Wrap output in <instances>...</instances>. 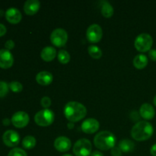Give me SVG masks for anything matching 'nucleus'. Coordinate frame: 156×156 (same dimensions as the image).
Returning a JSON list of instances; mask_svg holds the SVG:
<instances>
[{"mask_svg":"<svg viewBox=\"0 0 156 156\" xmlns=\"http://www.w3.org/2000/svg\"><path fill=\"white\" fill-rule=\"evenodd\" d=\"M86 108L77 101L68 102L64 108L65 117L72 123L80 121L86 116Z\"/></svg>","mask_w":156,"mask_h":156,"instance_id":"1","label":"nucleus"},{"mask_svg":"<svg viewBox=\"0 0 156 156\" xmlns=\"http://www.w3.org/2000/svg\"><path fill=\"white\" fill-rule=\"evenodd\" d=\"M154 129L150 123L140 121L136 123L131 130V136L136 141L143 142L148 140L153 135Z\"/></svg>","mask_w":156,"mask_h":156,"instance_id":"2","label":"nucleus"},{"mask_svg":"<svg viewBox=\"0 0 156 156\" xmlns=\"http://www.w3.org/2000/svg\"><path fill=\"white\" fill-rule=\"evenodd\" d=\"M94 146L101 150H108L115 146L116 137L109 131H101L94 136Z\"/></svg>","mask_w":156,"mask_h":156,"instance_id":"3","label":"nucleus"},{"mask_svg":"<svg viewBox=\"0 0 156 156\" xmlns=\"http://www.w3.org/2000/svg\"><path fill=\"white\" fill-rule=\"evenodd\" d=\"M153 44V39L149 34H140L136 37L134 42V46L138 51L144 53L149 51Z\"/></svg>","mask_w":156,"mask_h":156,"instance_id":"4","label":"nucleus"},{"mask_svg":"<svg viewBox=\"0 0 156 156\" xmlns=\"http://www.w3.org/2000/svg\"><path fill=\"white\" fill-rule=\"evenodd\" d=\"M54 113L50 109H44L38 111L34 116V122L41 126H48L54 121Z\"/></svg>","mask_w":156,"mask_h":156,"instance_id":"5","label":"nucleus"},{"mask_svg":"<svg viewBox=\"0 0 156 156\" xmlns=\"http://www.w3.org/2000/svg\"><path fill=\"white\" fill-rule=\"evenodd\" d=\"M91 149V143L88 139L78 140L73 146V152L76 156H90Z\"/></svg>","mask_w":156,"mask_h":156,"instance_id":"6","label":"nucleus"},{"mask_svg":"<svg viewBox=\"0 0 156 156\" xmlns=\"http://www.w3.org/2000/svg\"><path fill=\"white\" fill-rule=\"evenodd\" d=\"M50 41L52 44L56 47H63L68 41V34L64 29L56 28L51 33Z\"/></svg>","mask_w":156,"mask_h":156,"instance_id":"7","label":"nucleus"},{"mask_svg":"<svg viewBox=\"0 0 156 156\" xmlns=\"http://www.w3.org/2000/svg\"><path fill=\"white\" fill-rule=\"evenodd\" d=\"M103 36L102 29L98 24H93L88 27L86 31V37L88 41L92 44L98 43Z\"/></svg>","mask_w":156,"mask_h":156,"instance_id":"8","label":"nucleus"},{"mask_svg":"<svg viewBox=\"0 0 156 156\" xmlns=\"http://www.w3.org/2000/svg\"><path fill=\"white\" fill-rule=\"evenodd\" d=\"M29 120L30 118L27 113L24 111H18L13 114L11 122L15 127L24 128L28 124Z\"/></svg>","mask_w":156,"mask_h":156,"instance_id":"9","label":"nucleus"},{"mask_svg":"<svg viewBox=\"0 0 156 156\" xmlns=\"http://www.w3.org/2000/svg\"><path fill=\"white\" fill-rule=\"evenodd\" d=\"M3 143L8 147H15L18 146L20 142L19 134L15 130H9L5 131L2 136Z\"/></svg>","mask_w":156,"mask_h":156,"instance_id":"10","label":"nucleus"},{"mask_svg":"<svg viewBox=\"0 0 156 156\" xmlns=\"http://www.w3.org/2000/svg\"><path fill=\"white\" fill-rule=\"evenodd\" d=\"M14 63V57L12 53L6 49L0 50V68L9 69Z\"/></svg>","mask_w":156,"mask_h":156,"instance_id":"11","label":"nucleus"},{"mask_svg":"<svg viewBox=\"0 0 156 156\" xmlns=\"http://www.w3.org/2000/svg\"><path fill=\"white\" fill-rule=\"evenodd\" d=\"M99 122L94 118H88L82 123V130L85 133L92 134L97 132L99 129Z\"/></svg>","mask_w":156,"mask_h":156,"instance_id":"12","label":"nucleus"},{"mask_svg":"<svg viewBox=\"0 0 156 156\" xmlns=\"http://www.w3.org/2000/svg\"><path fill=\"white\" fill-rule=\"evenodd\" d=\"M71 140L66 136H59L54 141V147L60 152H66L71 149Z\"/></svg>","mask_w":156,"mask_h":156,"instance_id":"13","label":"nucleus"},{"mask_svg":"<svg viewBox=\"0 0 156 156\" xmlns=\"http://www.w3.org/2000/svg\"><path fill=\"white\" fill-rule=\"evenodd\" d=\"M22 15L20 11L16 8H10L5 12V18L9 23L16 24L21 21Z\"/></svg>","mask_w":156,"mask_h":156,"instance_id":"14","label":"nucleus"},{"mask_svg":"<svg viewBox=\"0 0 156 156\" xmlns=\"http://www.w3.org/2000/svg\"><path fill=\"white\" fill-rule=\"evenodd\" d=\"M140 116L145 120H152L155 115V111L153 107L150 104L145 103L142 105L140 109Z\"/></svg>","mask_w":156,"mask_h":156,"instance_id":"15","label":"nucleus"},{"mask_svg":"<svg viewBox=\"0 0 156 156\" xmlns=\"http://www.w3.org/2000/svg\"><path fill=\"white\" fill-rule=\"evenodd\" d=\"M41 3L38 0H27L24 5V11L28 15H34L39 11Z\"/></svg>","mask_w":156,"mask_h":156,"instance_id":"16","label":"nucleus"},{"mask_svg":"<svg viewBox=\"0 0 156 156\" xmlns=\"http://www.w3.org/2000/svg\"><path fill=\"white\" fill-rule=\"evenodd\" d=\"M53 80V76L50 72L42 71L37 73L36 76V81L39 85L43 86H47L52 83Z\"/></svg>","mask_w":156,"mask_h":156,"instance_id":"17","label":"nucleus"},{"mask_svg":"<svg viewBox=\"0 0 156 156\" xmlns=\"http://www.w3.org/2000/svg\"><path fill=\"white\" fill-rule=\"evenodd\" d=\"M56 56V50L53 47H46L42 50L41 56L45 62H51Z\"/></svg>","mask_w":156,"mask_h":156,"instance_id":"18","label":"nucleus"},{"mask_svg":"<svg viewBox=\"0 0 156 156\" xmlns=\"http://www.w3.org/2000/svg\"><path fill=\"white\" fill-rule=\"evenodd\" d=\"M100 8L101 15L105 18H109L114 15V8L107 1H101L100 2Z\"/></svg>","mask_w":156,"mask_h":156,"instance_id":"19","label":"nucleus"},{"mask_svg":"<svg viewBox=\"0 0 156 156\" xmlns=\"http://www.w3.org/2000/svg\"><path fill=\"white\" fill-rule=\"evenodd\" d=\"M148 65V57L144 54H139L134 57L133 66L137 69H143Z\"/></svg>","mask_w":156,"mask_h":156,"instance_id":"20","label":"nucleus"},{"mask_svg":"<svg viewBox=\"0 0 156 156\" xmlns=\"http://www.w3.org/2000/svg\"><path fill=\"white\" fill-rule=\"evenodd\" d=\"M134 147H135V144L133 143V142L129 140H123L119 143L120 149L122 151V152H125V153L133 151Z\"/></svg>","mask_w":156,"mask_h":156,"instance_id":"21","label":"nucleus"},{"mask_svg":"<svg viewBox=\"0 0 156 156\" xmlns=\"http://www.w3.org/2000/svg\"><path fill=\"white\" fill-rule=\"evenodd\" d=\"M36 139L32 136H27L22 140V146L26 149H31L36 146Z\"/></svg>","mask_w":156,"mask_h":156,"instance_id":"22","label":"nucleus"},{"mask_svg":"<svg viewBox=\"0 0 156 156\" xmlns=\"http://www.w3.org/2000/svg\"><path fill=\"white\" fill-rule=\"evenodd\" d=\"M88 53L94 59H100L102 56V51L98 47L91 45L88 47Z\"/></svg>","mask_w":156,"mask_h":156,"instance_id":"23","label":"nucleus"},{"mask_svg":"<svg viewBox=\"0 0 156 156\" xmlns=\"http://www.w3.org/2000/svg\"><path fill=\"white\" fill-rule=\"evenodd\" d=\"M58 60L60 63L66 64L70 61V55L66 50H60L57 55Z\"/></svg>","mask_w":156,"mask_h":156,"instance_id":"24","label":"nucleus"},{"mask_svg":"<svg viewBox=\"0 0 156 156\" xmlns=\"http://www.w3.org/2000/svg\"><path fill=\"white\" fill-rule=\"evenodd\" d=\"M9 88L15 93H19L22 91L23 86L20 82H12L9 85Z\"/></svg>","mask_w":156,"mask_h":156,"instance_id":"25","label":"nucleus"},{"mask_svg":"<svg viewBox=\"0 0 156 156\" xmlns=\"http://www.w3.org/2000/svg\"><path fill=\"white\" fill-rule=\"evenodd\" d=\"M9 86L5 82L0 81V98H4L9 92Z\"/></svg>","mask_w":156,"mask_h":156,"instance_id":"26","label":"nucleus"},{"mask_svg":"<svg viewBox=\"0 0 156 156\" xmlns=\"http://www.w3.org/2000/svg\"><path fill=\"white\" fill-rule=\"evenodd\" d=\"M8 156H27L25 151L20 148H14L9 152Z\"/></svg>","mask_w":156,"mask_h":156,"instance_id":"27","label":"nucleus"},{"mask_svg":"<svg viewBox=\"0 0 156 156\" xmlns=\"http://www.w3.org/2000/svg\"><path fill=\"white\" fill-rule=\"evenodd\" d=\"M41 105L43 108L47 109L51 105V100L49 97H44L41 101Z\"/></svg>","mask_w":156,"mask_h":156,"instance_id":"28","label":"nucleus"},{"mask_svg":"<svg viewBox=\"0 0 156 156\" xmlns=\"http://www.w3.org/2000/svg\"><path fill=\"white\" fill-rule=\"evenodd\" d=\"M111 155L112 156H122V151L119 147L114 146L113 149H111Z\"/></svg>","mask_w":156,"mask_h":156,"instance_id":"29","label":"nucleus"},{"mask_svg":"<svg viewBox=\"0 0 156 156\" xmlns=\"http://www.w3.org/2000/svg\"><path fill=\"white\" fill-rule=\"evenodd\" d=\"M5 47L6 50H10L15 47V43L12 40H9V41H6V43L5 44Z\"/></svg>","mask_w":156,"mask_h":156,"instance_id":"30","label":"nucleus"},{"mask_svg":"<svg viewBox=\"0 0 156 156\" xmlns=\"http://www.w3.org/2000/svg\"><path fill=\"white\" fill-rule=\"evenodd\" d=\"M149 56L152 61H156V50L151 49L149 51Z\"/></svg>","mask_w":156,"mask_h":156,"instance_id":"31","label":"nucleus"},{"mask_svg":"<svg viewBox=\"0 0 156 156\" xmlns=\"http://www.w3.org/2000/svg\"><path fill=\"white\" fill-rule=\"evenodd\" d=\"M6 31H7V30H6L5 26L0 23V37L4 36L6 34Z\"/></svg>","mask_w":156,"mask_h":156,"instance_id":"32","label":"nucleus"},{"mask_svg":"<svg viewBox=\"0 0 156 156\" xmlns=\"http://www.w3.org/2000/svg\"><path fill=\"white\" fill-rule=\"evenodd\" d=\"M150 153L152 156H156V143L151 147Z\"/></svg>","mask_w":156,"mask_h":156,"instance_id":"33","label":"nucleus"},{"mask_svg":"<svg viewBox=\"0 0 156 156\" xmlns=\"http://www.w3.org/2000/svg\"><path fill=\"white\" fill-rule=\"evenodd\" d=\"M90 156H104V155L102 152H100V151H94V152H91V155Z\"/></svg>","mask_w":156,"mask_h":156,"instance_id":"34","label":"nucleus"},{"mask_svg":"<svg viewBox=\"0 0 156 156\" xmlns=\"http://www.w3.org/2000/svg\"><path fill=\"white\" fill-rule=\"evenodd\" d=\"M2 123L3 125H5V126H8V125L10 124V120L8 118L4 119V120H2Z\"/></svg>","mask_w":156,"mask_h":156,"instance_id":"35","label":"nucleus"},{"mask_svg":"<svg viewBox=\"0 0 156 156\" xmlns=\"http://www.w3.org/2000/svg\"><path fill=\"white\" fill-rule=\"evenodd\" d=\"M67 126H68L69 129H73V128L74 127V124H73V123H72V122H69V123L67 124Z\"/></svg>","mask_w":156,"mask_h":156,"instance_id":"36","label":"nucleus"},{"mask_svg":"<svg viewBox=\"0 0 156 156\" xmlns=\"http://www.w3.org/2000/svg\"><path fill=\"white\" fill-rule=\"evenodd\" d=\"M153 102H154V105H155V106H156V95L155 96V98H154V99H153Z\"/></svg>","mask_w":156,"mask_h":156,"instance_id":"37","label":"nucleus"},{"mask_svg":"<svg viewBox=\"0 0 156 156\" xmlns=\"http://www.w3.org/2000/svg\"><path fill=\"white\" fill-rule=\"evenodd\" d=\"M62 156H73V155H69V154H66V155H63Z\"/></svg>","mask_w":156,"mask_h":156,"instance_id":"38","label":"nucleus"}]
</instances>
